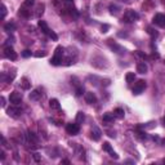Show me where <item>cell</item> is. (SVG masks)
<instances>
[{
	"label": "cell",
	"mask_w": 165,
	"mask_h": 165,
	"mask_svg": "<svg viewBox=\"0 0 165 165\" xmlns=\"http://www.w3.org/2000/svg\"><path fill=\"white\" fill-rule=\"evenodd\" d=\"M63 54H64V48L61 47V45H58V47L56 48V50H54L53 58L50 59V64H53V66H59V64H62Z\"/></svg>",
	"instance_id": "1"
},
{
	"label": "cell",
	"mask_w": 165,
	"mask_h": 165,
	"mask_svg": "<svg viewBox=\"0 0 165 165\" xmlns=\"http://www.w3.org/2000/svg\"><path fill=\"white\" fill-rule=\"evenodd\" d=\"M138 18H140V14L135 11H133V9H128V11L124 13V16H123V21L127 22V23H133Z\"/></svg>",
	"instance_id": "2"
},
{
	"label": "cell",
	"mask_w": 165,
	"mask_h": 165,
	"mask_svg": "<svg viewBox=\"0 0 165 165\" xmlns=\"http://www.w3.org/2000/svg\"><path fill=\"white\" fill-rule=\"evenodd\" d=\"M107 45L110 48H111V50H114L115 53H118V54H124L125 53V49L121 47L120 44H118V43H115L112 39H108L107 40Z\"/></svg>",
	"instance_id": "3"
},
{
	"label": "cell",
	"mask_w": 165,
	"mask_h": 165,
	"mask_svg": "<svg viewBox=\"0 0 165 165\" xmlns=\"http://www.w3.org/2000/svg\"><path fill=\"white\" fill-rule=\"evenodd\" d=\"M6 114H8L11 118H14V119H18L22 114V110L18 107V105H13L12 107L6 108Z\"/></svg>",
	"instance_id": "4"
},
{
	"label": "cell",
	"mask_w": 165,
	"mask_h": 165,
	"mask_svg": "<svg viewBox=\"0 0 165 165\" xmlns=\"http://www.w3.org/2000/svg\"><path fill=\"white\" fill-rule=\"evenodd\" d=\"M4 57L6 59H11V61H16L17 59V53H16V50L13 49L11 45H6L4 48Z\"/></svg>",
	"instance_id": "5"
},
{
	"label": "cell",
	"mask_w": 165,
	"mask_h": 165,
	"mask_svg": "<svg viewBox=\"0 0 165 165\" xmlns=\"http://www.w3.org/2000/svg\"><path fill=\"white\" fill-rule=\"evenodd\" d=\"M66 132L70 135H76L80 132V127L77 123H70V124L66 125Z\"/></svg>",
	"instance_id": "6"
},
{
	"label": "cell",
	"mask_w": 165,
	"mask_h": 165,
	"mask_svg": "<svg viewBox=\"0 0 165 165\" xmlns=\"http://www.w3.org/2000/svg\"><path fill=\"white\" fill-rule=\"evenodd\" d=\"M144 88H146V81H144V80H138V81L134 84L133 94H135V96L141 94V93L144 90Z\"/></svg>",
	"instance_id": "7"
},
{
	"label": "cell",
	"mask_w": 165,
	"mask_h": 165,
	"mask_svg": "<svg viewBox=\"0 0 165 165\" xmlns=\"http://www.w3.org/2000/svg\"><path fill=\"white\" fill-rule=\"evenodd\" d=\"M102 148H103V151H106V152H108V154H110V156H111L112 159H115V160H118V159H119V155L116 154V152H114V150H112L111 144H110L108 142H103Z\"/></svg>",
	"instance_id": "8"
},
{
	"label": "cell",
	"mask_w": 165,
	"mask_h": 165,
	"mask_svg": "<svg viewBox=\"0 0 165 165\" xmlns=\"http://www.w3.org/2000/svg\"><path fill=\"white\" fill-rule=\"evenodd\" d=\"M9 101H11L13 105H19L22 102V93L19 92H12L11 96H9Z\"/></svg>",
	"instance_id": "9"
},
{
	"label": "cell",
	"mask_w": 165,
	"mask_h": 165,
	"mask_svg": "<svg viewBox=\"0 0 165 165\" xmlns=\"http://www.w3.org/2000/svg\"><path fill=\"white\" fill-rule=\"evenodd\" d=\"M154 23L160 26V27H165V14H163V13H157V14H155Z\"/></svg>",
	"instance_id": "10"
},
{
	"label": "cell",
	"mask_w": 165,
	"mask_h": 165,
	"mask_svg": "<svg viewBox=\"0 0 165 165\" xmlns=\"http://www.w3.org/2000/svg\"><path fill=\"white\" fill-rule=\"evenodd\" d=\"M101 135H102V132L99 130L97 127H93L92 128V132H90V138H92L93 141H99L101 140Z\"/></svg>",
	"instance_id": "11"
},
{
	"label": "cell",
	"mask_w": 165,
	"mask_h": 165,
	"mask_svg": "<svg viewBox=\"0 0 165 165\" xmlns=\"http://www.w3.org/2000/svg\"><path fill=\"white\" fill-rule=\"evenodd\" d=\"M85 102L88 105H94V103H97V96L93 92L85 93Z\"/></svg>",
	"instance_id": "12"
},
{
	"label": "cell",
	"mask_w": 165,
	"mask_h": 165,
	"mask_svg": "<svg viewBox=\"0 0 165 165\" xmlns=\"http://www.w3.org/2000/svg\"><path fill=\"white\" fill-rule=\"evenodd\" d=\"M41 92H40V88H38V89H34L32 92L30 93V99L31 101H39V99L41 98Z\"/></svg>",
	"instance_id": "13"
},
{
	"label": "cell",
	"mask_w": 165,
	"mask_h": 165,
	"mask_svg": "<svg viewBox=\"0 0 165 165\" xmlns=\"http://www.w3.org/2000/svg\"><path fill=\"white\" fill-rule=\"evenodd\" d=\"M38 26L40 27V30H41V32H43V34L49 35L50 28L48 27V25H47V22H45V21H39V22H38Z\"/></svg>",
	"instance_id": "14"
},
{
	"label": "cell",
	"mask_w": 165,
	"mask_h": 165,
	"mask_svg": "<svg viewBox=\"0 0 165 165\" xmlns=\"http://www.w3.org/2000/svg\"><path fill=\"white\" fill-rule=\"evenodd\" d=\"M115 116H114V114H110V112H107V114H105L102 116V120H103V123H106V124H111V123H114V120H115Z\"/></svg>",
	"instance_id": "15"
},
{
	"label": "cell",
	"mask_w": 165,
	"mask_h": 165,
	"mask_svg": "<svg viewBox=\"0 0 165 165\" xmlns=\"http://www.w3.org/2000/svg\"><path fill=\"white\" fill-rule=\"evenodd\" d=\"M49 107L52 110H56V111H59L61 110V105H59V102H58V99L56 98H52L50 101H49Z\"/></svg>",
	"instance_id": "16"
},
{
	"label": "cell",
	"mask_w": 165,
	"mask_h": 165,
	"mask_svg": "<svg viewBox=\"0 0 165 165\" xmlns=\"http://www.w3.org/2000/svg\"><path fill=\"white\" fill-rule=\"evenodd\" d=\"M148 71V67H147V64L144 63V62H140L137 64V72H140V74H146Z\"/></svg>",
	"instance_id": "17"
},
{
	"label": "cell",
	"mask_w": 165,
	"mask_h": 165,
	"mask_svg": "<svg viewBox=\"0 0 165 165\" xmlns=\"http://www.w3.org/2000/svg\"><path fill=\"white\" fill-rule=\"evenodd\" d=\"M114 116L116 119H120V120H121V119H124V116H125V111L123 108H120V107L115 108L114 110Z\"/></svg>",
	"instance_id": "18"
},
{
	"label": "cell",
	"mask_w": 165,
	"mask_h": 165,
	"mask_svg": "<svg viewBox=\"0 0 165 165\" xmlns=\"http://www.w3.org/2000/svg\"><path fill=\"white\" fill-rule=\"evenodd\" d=\"M21 88L25 89V90H28L31 88V83L28 81L27 77H22V79H21Z\"/></svg>",
	"instance_id": "19"
},
{
	"label": "cell",
	"mask_w": 165,
	"mask_h": 165,
	"mask_svg": "<svg viewBox=\"0 0 165 165\" xmlns=\"http://www.w3.org/2000/svg\"><path fill=\"white\" fill-rule=\"evenodd\" d=\"M44 11H45V5L43 4V3H41V4H39V5L36 6V12H35V16L40 18L41 16L44 14Z\"/></svg>",
	"instance_id": "20"
},
{
	"label": "cell",
	"mask_w": 165,
	"mask_h": 165,
	"mask_svg": "<svg viewBox=\"0 0 165 165\" xmlns=\"http://www.w3.org/2000/svg\"><path fill=\"white\" fill-rule=\"evenodd\" d=\"M18 14L21 16V17L28 18V17H30V14H31V12H30V11H27V9H26V6L23 5V8H19V12H18Z\"/></svg>",
	"instance_id": "21"
},
{
	"label": "cell",
	"mask_w": 165,
	"mask_h": 165,
	"mask_svg": "<svg viewBox=\"0 0 165 165\" xmlns=\"http://www.w3.org/2000/svg\"><path fill=\"white\" fill-rule=\"evenodd\" d=\"M147 32H148V35H150L152 39H156L157 36H159V32L155 30L154 27H147Z\"/></svg>",
	"instance_id": "22"
},
{
	"label": "cell",
	"mask_w": 165,
	"mask_h": 165,
	"mask_svg": "<svg viewBox=\"0 0 165 165\" xmlns=\"http://www.w3.org/2000/svg\"><path fill=\"white\" fill-rule=\"evenodd\" d=\"M4 30L6 32H13V31H16V25L13 23V22H9V23H6L4 26Z\"/></svg>",
	"instance_id": "23"
},
{
	"label": "cell",
	"mask_w": 165,
	"mask_h": 165,
	"mask_svg": "<svg viewBox=\"0 0 165 165\" xmlns=\"http://www.w3.org/2000/svg\"><path fill=\"white\" fill-rule=\"evenodd\" d=\"M84 121H85V115H84V112H77L76 123H77V124H83Z\"/></svg>",
	"instance_id": "24"
},
{
	"label": "cell",
	"mask_w": 165,
	"mask_h": 165,
	"mask_svg": "<svg viewBox=\"0 0 165 165\" xmlns=\"http://www.w3.org/2000/svg\"><path fill=\"white\" fill-rule=\"evenodd\" d=\"M125 80H127V83H133L135 80V74L134 72H128L127 75H125Z\"/></svg>",
	"instance_id": "25"
},
{
	"label": "cell",
	"mask_w": 165,
	"mask_h": 165,
	"mask_svg": "<svg viewBox=\"0 0 165 165\" xmlns=\"http://www.w3.org/2000/svg\"><path fill=\"white\" fill-rule=\"evenodd\" d=\"M27 138L30 142H32V143H38V137L32 133V132H27Z\"/></svg>",
	"instance_id": "26"
},
{
	"label": "cell",
	"mask_w": 165,
	"mask_h": 165,
	"mask_svg": "<svg viewBox=\"0 0 165 165\" xmlns=\"http://www.w3.org/2000/svg\"><path fill=\"white\" fill-rule=\"evenodd\" d=\"M135 137H137L140 141H146L147 135H146V133H144V132H137V134H135Z\"/></svg>",
	"instance_id": "27"
},
{
	"label": "cell",
	"mask_w": 165,
	"mask_h": 165,
	"mask_svg": "<svg viewBox=\"0 0 165 165\" xmlns=\"http://www.w3.org/2000/svg\"><path fill=\"white\" fill-rule=\"evenodd\" d=\"M110 13H111V14H118V13H119V6L111 4V5H110Z\"/></svg>",
	"instance_id": "28"
},
{
	"label": "cell",
	"mask_w": 165,
	"mask_h": 165,
	"mask_svg": "<svg viewBox=\"0 0 165 165\" xmlns=\"http://www.w3.org/2000/svg\"><path fill=\"white\" fill-rule=\"evenodd\" d=\"M83 93H84V86L83 85L76 86V96L80 97V96H83Z\"/></svg>",
	"instance_id": "29"
},
{
	"label": "cell",
	"mask_w": 165,
	"mask_h": 165,
	"mask_svg": "<svg viewBox=\"0 0 165 165\" xmlns=\"http://www.w3.org/2000/svg\"><path fill=\"white\" fill-rule=\"evenodd\" d=\"M48 36H49V38L52 39V40H54V41H57V40H58V35H57L54 31H52V30H50V32H49V35H48Z\"/></svg>",
	"instance_id": "30"
},
{
	"label": "cell",
	"mask_w": 165,
	"mask_h": 165,
	"mask_svg": "<svg viewBox=\"0 0 165 165\" xmlns=\"http://www.w3.org/2000/svg\"><path fill=\"white\" fill-rule=\"evenodd\" d=\"M35 57H38V58H40V57H45L47 56V52H44V50H38L36 53L34 54Z\"/></svg>",
	"instance_id": "31"
},
{
	"label": "cell",
	"mask_w": 165,
	"mask_h": 165,
	"mask_svg": "<svg viewBox=\"0 0 165 165\" xmlns=\"http://www.w3.org/2000/svg\"><path fill=\"white\" fill-rule=\"evenodd\" d=\"M34 4H35V0H25V3H23V5L27 6V8H30Z\"/></svg>",
	"instance_id": "32"
},
{
	"label": "cell",
	"mask_w": 165,
	"mask_h": 165,
	"mask_svg": "<svg viewBox=\"0 0 165 165\" xmlns=\"http://www.w3.org/2000/svg\"><path fill=\"white\" fill-rule=\"evenodd\" d=\"M22 57L23 58H28V57H31V50H28V49H26L22 52Z\"/></svg>",
	"instance_id": "33"
},
{
	"label": "cell",
	"mask_w": 165,
	"mask_h": 165,
	"mask_svg": "<svg viewBox=\"0 0 165 165\" xmlns=\"http://www.w3.org/2000/svg\"><path fill=\"white\" fill-rule=\"evenodd\" d=\"M5 16H6V6L1 4V18H5Z\"/></svg>",
	"instance_id": "34"
},
{
	"label": "cell",
	"mask_w": 165,
	"mask_h": 165,
	"mask_svg": "<svg viewBox=\"0 0 165 165\" xmlns=\"http://www.w3.org/2000/svg\"><path fill=\"white\" fill-rule=\"evenodd\" d=\"M108 28H110V26H108V25H103L102 27H101V32H102V34H106Z\"/></svg>",
	"instance_id": "35"
},
{
	"label": "cell",
	"mask_w": 165,
	"mask_h": 165,
	"mask_svg": "<svg viewBox=\"0 0 165 165\" xmlns=\"http://www.w3.org/2000/svg\"><path fill=\"white\" fill-rule=\"evenodd\" d=\"M34 159H35V161H38V163H39V161L41 160V157H40V155H39V154H34Z\"/></svg>",
	"instance_id": "36"
},
{
	"label": "cell",
	"mask_w": 165,
	"mask_h": 165,
	"mask_svg": "<svg viewBox=\"0 0 165 165\" xmlns=\"http://www.w3.org/2000/svg\"><path fill=\"white\" fill-rule=\"evenodd\" d=\"M119 36H120V38H127L128 36V34H123V32H119Z\"/></svg>",
	"instance_id": "37"
},
{
	"label": "cell",
	"mask_w": 165,
	"mask_h": 165,
	"mask_svg": "<svg viewBox=\"0 0 165 165\" xmlns=\"http://www.w3.org/2000/svg\"><path fill=\"white\" fill-rule=\"evenodd\" d=\"M1 106L3 107H5V98L4 97H1Z\"/></svg>",
	"instance_id": "38"
},
{
	"label": "cell",
	"mask_w": 165,
	"mask_h": 165,
	"mask_svg": "<svg viewBox=\"0 0 165 165\" xmlns=\"http://www.w3.org/2000/svg\"><path fill=\"white\" fill-rule=\"evenodd\" d=\"M4 159H5V154L1 152V160H4Z\"/></svg>",
	"instance_id": "39"
},
{
	"label": "cell",
	"mask_w": 165,
	"mask_h": 165,
	"mask_svg": "<svg viewBox=\"0 0 165 165\" xmlns=\"http://www.w3.org/2000/svg\"><path fill=\"white\" fill-rule=\"evenodd\" d=\"M62 163H63V164H70V161H69V160H63Z\"/></svg>",
	"instance_id": "40"
},
{
	"label": "cell",
	"mask_w": 165,
	"mask_h": 165,
	"mask_svg": "<svg viewBox=\"0 0 165 165\" xmlns=\"http://www.w3.org/2000/svg\"><path fill=\"white\" fill-rule=\"evenodd\" d=\"M163 123H164V127H165V116H164V119H163Z\"/></svg>",
	"instance_id": "41"
},
{
	"label": "cell",
	"mask_w": 165,
	"mask_h": 165,
	"mask_svg": "<svg viewBox=\"0 0 165 165\" xmlns=\"http://www.w3.org/2000/svg\"><path fill=\"white\" fill-rule=\"evenodd\" d=\"M161 3H163V5H165V0H161Z\"/></svg>",
	"instance_id": "42"
},
{
	"label": "cell",
	"mask_w": 165,
	"mask_h": 165,
	"mask_svg": "<svg viewBox=\"0 0 165 165\" xmlns=\"http://www.w3.org/2000/svg\"><path fill=\"white\" fill-rule=\"evenodd\" d=\"M164 163H165V159H164Z\"/></svg>",
	"instance_id": "43"
}]
</instances>
